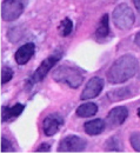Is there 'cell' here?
<instances>
[{"label": "cell", "instance_id": "cell-1", "mask_svg": "<svg viewBox=\"0 0 140 153\" xmlns=\"http://www.w3.org/2000/svg\"><path fill=\"white\" fill-rule=\"evenodd\" d=\"M139 70V61L133 54L118 58L107 72V80L111 84H121L136 76Z\"/></svg>", "mask_w": 140, "mask_h": 153}, {"label": "cell", "instance_id": "cell-2", "mask_svg": "<svg viewBox=\"0 0 140 153\" xmlns=\"http://www.w3.org/2000/svg\"><path fill=\"white\" fill-rule=\"evenodd\" d=\"M52 78L57 82L68 85L71 88H78L84 81L82 71L70 65H61L56 68L52 73Z\"/></svg>", "mask_w": 140, "mask_h": 153}, {"label": "cell", "instance_id": "cell-3", "mask_svg": "<svg viewBox=\"0 0 140 153\" xmlns=\"http://www.w3.org/2000/svg\"><path fill=\"white\" fill-rule=\"evenodd\" d=\"M112 18H113V22H114L116 27L121 31H127V30L132 28V26L134 25V21H136L133 10L130 6H127L126 4H120L119 6H117L114 8Z\"/></svg>", "mask_w": 140, "mask_h": 153}, {"label": "cell", "instance_id": "cell-4", "mask_svg": "<svg viewBox=\"0 0 140 153\" xmlns=\"http://www.w3.org/2000/svg\"><path fill=\"white\" fill-rule=\"evenodd\" d=\"M62 57V51L61 50H57L54 51L51 56L44 59L42 62L39 65V67L36 70V72L33 73V76H31V79L28 80V84H30V87L33 85V84H37L40 82L45 76L48 74V72L56 66V64L59 61Z\"/></svg>", "mask_w": 140, "mask_h": 153}, {"label": "cell", "instance_id": "cell-5", "mask_svg": "<svg viewBox=\"0 0 140 153\" xmlns=\"http://www.w3.org/2000/svg\"><path fill=\"white\" fill-rule=\"evenodd\" d=\"M28 0H4L1 4V18L5 21H14L24 13Z\"/></svg>", "mask_w": 140, "mask_h": 153}, {"label": "cell", "instance_id": "cell-6", "mask_svg": "<svg viewBox=\"0 0 140 153\" xmlns=\"http://www.w3.org/2000/svg\"><path fill=\"white\" fill-rule=\"evenodd\" d=\"M87 146V141L78 135H67L60 140L59 152H82Z\"/></svg>", "mask_w": 140, "mask_h": 153}, {"label": "cell", "instance_id": "cell-7", "mask_svg": "<svg viewBox=\"0 0 140 153\" xmlns=\"http://www.w3.org/2000/svg\"><path fill=\"white\" fill-rule=\"evenodd\" d=\"M102 88H104V80L99 76H93L87 81L84 91L81 92L80 99L81 100L94 99L101 93Z\"/></svg>", "mask_w": 140, "mask_h": 153}, {"label": "cell", "instance_id": "cell-8", "mask_svg": "<svg viewBox=\"0 0 140 153\" xmlns=\"http://www.w3.org/2000/svg\"><path fill=\"white\" fill-rule=\"evenodd\" d=\"M62 124H64V119L59 113L48 114L42 121V131L46 137H52L58 133Z\"/></svg>", "mask_w": 140, "mask_h": 153}, {"label": "cell", "instance_id": "cell-9", "mask_svg": "<svg viewBox=\"0 0 140 153\" xmlns=\"http://www.w3.org/2000/svg\"><path fill=\"white\" fill-rule=\"evenodd\" d=\"M128 117V110L125 106H118L110 111L107 115V121L111 126H120L122 125Z\"/></svg>", "mask_w": 140, "mask_h": 153}, {"label": "cell", "instance_id": "cell-10", "mask_svg": "<svg viewBox=\"0 0 140 153\" xmlns=\"http://www.w3.org/2000/svg\"><path fill=\"white\" fill-rule=\"evenodd\" d=\"M36 52V45L33 42H27L24 44L22 46H20L18 48V51L16 52V61L19 65H25L30 61V59L33 57Z\"/></svg>", "mask_w": 140, "mask_h": 153}, {"label": "cell", "instance_id": "cell-11", "mask_svg": "<svg viewBox=\"0 0 140 153\" xmlns=\"http://www.w3.org/2000/svg\"><path fill=\"white\" fill-rule=\"evenodd\" d=\"M106 128V123L102 119H93L84 124V130L88 135H98Z\"/></svg>", "mask_w": 140, "mask_h": 153}, {"label": "cell", "instance_id": "cell-12", "mask_svg": "<svg viewBox=\"0 0 140 153\" xmlns=\"http://www.w3.org/2000/svg\"><path fill=\"white\" fill-rule=\"evenodd\" d=\"M24 108H25V105H22V104H16L12 107H4L2 113H1L2 121H10V120L18 118L22 113Z\"/></svg>", "mask_w": 140, "mask_h": 153}, {"label": "cell", "instance_id": "cell-13", "mask_svg": "<svg viewBox=\"0 0 140 153\" xmlns=\"http://www.w3.org/2000/svg\"><path fill=\"white\" fill-rule=\"evenodd\" d=\"M98 112V105L94 102H84L77 108L76 113L80 118H90L97 114Z\"/></svg>", "mask_w": 140, "mask_h": 153}, {"label": "cell", "instance_id": "cell-14", "mask_svg": "<svg viewBox=\"0 0 140 153\" xmlns=\"http://www.w3.org/2000/svg\"><path fill=\"white\" fill-rule=\"evenodd\" d=\"M110 34V18L108 14H104L99 20L98 27L96 30V38L105 39Z\"/></svg>", "mask_w": 140, "mask_h": 153}, {"label": "cell", "instance_id": "cell-15", "mask_svg": "<svg viewBox=\"0 0 140 153\" xmlns=\"http://www.w3.org/2000/svg\"><path fill=\"white\" fill-rule=\"evenodd\" d=\"M73 30V22L70 18H64L61 20L60 25L58 26V31H59L61 37H67L72 33Z\"/></svg>", "mask_w": 140, "mask_h": 153}, {"label": "cell", "instance_id": "cell-16", "mask_svg": "<svg viewBox=\"0 0 140 153\" xmlns=\"http://www.w3.org/2000/svg\"><path fill=\"white\" fill-rule=\"evenodd\" d=\"M105 149L107 151H122V145L120 143V140L117 138V137H112L110 138L106 144H105Z\"/></svg>", "mask_w": 140, "mask_h": 153}, {"label": "cell", "instance_id": "cell-17", "mask_svg": "<svg viewBox=\"0 0 140 153\" xmlns=\"http://www.w3.org/2000/svg\"><path fill=\"white\" fill-rule=\"evenodd\" d=\"M130 87H126V88H119V90H116L113 93H110V94H113V100L114 101H119L124 98H127V97H131L132 93H127Z\"/></svg>", "mask_w": 140, "mask_h": 153}, {"label": "cell", "instance_id": "cell-18", "mask_svg": "<svg viewBox=\"0 0 140 153\" xmlns=\"http://www.w3.org/2000/svg\"><path fill=\"white\" fill-rule=\"evenodd\" d=\"M13 76V71L11 67L8 66H4L1 68V84H6L8 82Z\"/></svg>", "mask_w": 140, "mask_h": 153}, {"label": "cell", "instance_id": "cell-19", "mask_svg": "<svg viewBox=\"0 0 140 153\" xmlns=\"http://www.w3.org/2000/svg\"><path fill=\"white\" fill-rule=\"evenodd\" d=\"M130 143L137 152H140V132H133L130 137Z\"/></svg>", "mask_w": 140, "mask_h": 153}, {"label": "cell", "instance_id": "cell-20", "mask_svg": "<svg viewBox=\"0 0 140 153\" xmlns=\"http://www.w3.org/2000/svg\"><path fill=\"white\" fill-rule=\"evenodd\" d=\"M0 151L1 152H13L14 151L12 143L7 138H5V137L1 138V147H0Z\"/></svg>", "mask_w": 140, "mask_h": 153}, {"label": "cell", "instance_id": "cell-21", "mask_svg": "<svg viewBox=\"0 0 140 153\" xmlns=\"http://www.w3.org/2000/svg\"><path fill=\"white\" fill-rule=\"evenodd\" d=\"M51 150V145L48 143H42L37 149V152H48Z\"/></svg>", "mask_w": 140, "mask_h": 153}, {"label": "cell", "instance_id": "cell-22", "mask_svg": "<svg viewBox=\"0 0 140 153\" xmlns=\"http://www.w3.org/2000/svg\"><path fill=\"white\" fill-rule=\"evenodd\" d=\"M134 44H136L138 47H140V31L136 34V37H134Z\"/></svg>", "mask_w": 140, "mask_h": 153}, {"label": "cell", "instance_id": "cell-23", "mask_svg": "<svg viewBox=\"0 0 140 153\" xmlns=\"http://www.w3.org/2000/svg\"><path fill=\"white\" fill-rule=\"evenodd\" d=\"M133 4L136 6V8L140 12V0H133Z\"/></svg>", "mask_w": 140, "mask_h": 153}, {"label": "cell", "instance_id": "cell-24", "mask_svg": "<svg viewBox=\"0 0 140 153\" xmlns=\"http://www.w3.org/2000/svg\"><path fill=\"white\" fill-rule=\"evenodd\" d=\"M137 113H138V117L140 118V108H138V112H137Z\"/></svg>", "mask_w": 140, "mask_h": 153}, {"label": "cell", "instance_id": "cell-25", "mask_svg": "<svg viewBox=\"0 0 140 153\" xmlns=\"http://www.w3.org/2000/svg\"><path fill=\"white\" fill-rule=\"evenodd\" d=\"M139 79H140V74H139Z\"/></svg>", "mask_w": 140, "mask_h": 153}]
</instances>
